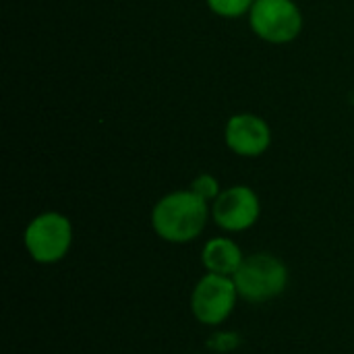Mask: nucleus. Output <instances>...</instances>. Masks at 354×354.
<instances>
[{
    "label": "nucleus",
    "instance_id": "0eeeda50",
    "mask_svg": "<svg viewBox=\"0 0 354 354\" xmlns=\"http://www.w3.org/2000/svg\"><path fill=\"white\" fill-rule=\"evenodd\" d=\"M226 145L232 153L243 158H257L268 151L272 143L270 124L257 114H234L224 129Z\"/></svg>",
    "mask_w": 354,
    "mask_h": 354
},
{
    "label": "nucleus",
    "instance_id": "f03ea898",
    "mask_svg": "<svg viewBox=\"0 0 354 354\" xmlns=\"http://www.w3.org/2000/svg\"><path fill=\"white\" fill-rule=\"evenodd\" d=\"M232 280L239 297L251 303H263L284 292L288 284V270L278 257L270 253H255L241 263Z\"/></svg>",
    "mask_w": 354,
    "mask_h": 354
},
{
    "label": "nucleus",
    "instance_id": "7ed1b4c3",
    "mask_svg": "<svg viewBox=\"0 0 354 354\" xmlns=\"http://www.w3.org/2000/svg\"><path fill=\"white\" fill-rule=\"evenodd\" d=\"M23 241L33 261L56 263L71 249L73 226L66 216L58 212H46L29 222V226L25 228Z\"/></svg>",
    "mask_w": 354,
    "mask_h": 354
},
{
    "label": "nucleus",
    "instance_id": "1a4fd4ad",
    "mask_svg": "<svg viewBox=\"0 0 354 354\" xmlns=\"http://www.w3.org/2000/svg\"><path fill=\"white\" fill-rule=\"evenodd\" d=\"M255 0H207L212 12L224 19H239L253 8Z\"/></svg>",
    "mask_w": 354,
    "mask_h": 354
},
{
    "label": "nucleus",
    "instance_id": "423d86ee",
    "mask_svg": "<svg viewBox=\"0 0 354 354\" xmlns=\"http://www.w3.org/2000/svg\"><path fill=\"white\" fill-rule=\"evenodd\" d=\"M259 212V197L253 189L243 185L222 191L212 205L214 222L228 232H243L251 228L257 222Z\"/></svg>",
    "mask_w": 354,
    "mask_h": 354
},
{
    "label": "nucleus",
    "instance_id": "6e6552de",
    "mask_svg": "<svg viewBox=\"0 0 354 354\" xmlns=\"http://www.w3.org/2000/svg\"><path fill=\"white\" fill-rule=\"evenodd\" d=\"M201 261L209 274H220V276H234L245 261L241 249L236 243L230 239H212L205 243Z\"/></svg>",
    "mask_w": 354,
    "mask_h": 354
},
{
    "label": "nucleus",
    "instance_id": "20e7f679",
    "mask_svg": "<svg viewBox=\"0 0 354 354\" xmlns=\"http://www.w3.org/2000/svg\"><path fill=\"white\" fill-rule=\"evenodd\" d=\"M249 23L257 37L270 44H288L303 29V15L292 0H255Z\"/></svg>",
    "mask_w": 354,
    "mask_h": 354
},
{
    "label": "nucleus",
    "instance_id": "9d476101",
    "mask_svg": "<svg viewBox=\"0 0 354 354\" xmlns=\"http://www.w3.org/2000/svg\"><path fill=\"white\" fill-rule=\"evenodd\" d=\"M191 191H195V193H197L199 197H203L205 201H216V197L222 193L218 180H216L212 174H199V176L193 180Z\"/></svg>",
    "mask_w": 354,
    "mask_h": 354
},
{
    "label": "nucleus",
    "instance_id": "39448f33",
    "mask_svg": "<svg viewBox=\"0 0 354 354\" xmlns=\"http://www.w3.org/2000/svg\"><path fill=\"white\" fill-rule=\"evenodd\" d=\"M236 284L230 276L220 274H205L191 297V309L199 324L203 326H218L228 319L236 305Z\"/></svg>",
    "mask_w": 354,
    "mask_h": 354
},
{
    "label": "nucleus",
    "instance_id": "f257e3e1",
    "mask_svg": "<svg viewBox=\"0 0 354 354\" xmlns=\"http://www.w3.org/2000/svg\"><path fill=\"white\" fill-rule=\"evenodd\" d=\"M209 207L195 191H174L162 197L151 212V226L156 234L168 243L195 241L207 222Z\"/></svg>",
    "mask_w": 354,
    "mask_h": 354
}]
</instances>
